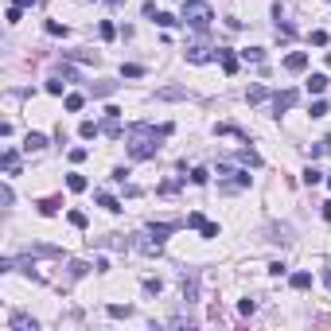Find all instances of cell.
I'll return each instance as SVG.
<instances>
[{"instance_id":"bcb514c9","label":"cell","mask_w":331,"mask_h":331,"mask_svg":"<svg viewBox=\"0 0 331 331\" xmlns=\"http://www.w3.org/2000/svg\"><path fill=\"white\" fill-rule=\"evenodd\" d=\"M323 152H331V140H323Z\"/></svg>"},{"instance_id":"52a82bcc","label":"cell","mask_w":331,"mask_h":331,"mask_svg":"<svg viewBox=\"0 0 331 331\" xmlns=\"http://www.w3.org/2000/svg\"><path fill=\"white\" fill-rule=\"evenodd\" d=\"M0 164H4V172H8V176H20V156H16V148H4Z\"/></svg>"},{"instance_id":"484cf974","label":"cell","mask_w":331,"mask_h":331,"mask_svg":"<svg viewBox=\"0 0 331 331\" xmlns=\"http://www.w3.org/2000/svg\"><path fill=\"white\" fill-rule=\"evenodd\" d=\"M241 59H250V62H265V51H261V47H245V51H241Z\"/></svg>"},{"instance_id":"44dd1931","label":"cell","mask_w":331,"mask_h":331,"mask_svg":"<svg viewBox=\"0 0 331 331\" xmlns=\"http://www.w3.org/2000/svg\"><path fill=\"white\" fill-rule=\"evenodd\" d=\"M98 207H106V211H121V203L109 195V191H98Z\"/></svg>"},{"instance_id":"d590c367","label":"cell","mask_w":331,"mask_h":331,"mask_svg":"<svg viewBox=\"0 0 331 331\" xmlns=\"http://www.w3.org/2000/svg\"><path fill=\"white\" fill-rule=\"evenodd\" d=\"M269 273H273V277H285V273H288V265H285V261H273V265H269Z\"/></svg>"},{"instance_id":"4dcf8cb0","label":"cell","mask_w":331,"mask_h":331,"mask_svg":"<svg viewBox=\"0 0 331 331\" xmlns=\"http://www.w3.org/2000/svg\"><path fill=\"white\" fill-rule=\"evenodd\" d=\"M308 113H312V117H327V113H331V106H327V102H316V106L308 109Z\"/></svg>"},{"instance_id":"8fae6325","label":"cell","mask_w":331,"mask_h":331,"mask_svg":"<svg viewBox=\"0 0 331 331\" xmlns=\"http://www.w3.org/2000/svg\"><path fill=\"white\" fill-rule=\"evenodd\" d=\"M218 59H222V70H226V74H234V70H238V59H234V51H230V47H218Z\"/></svg>"},{"instance_id":"836d02e7","label":"cell","mask_w":331,"mask_h":331,"mask_svg":"<svg viewBox=\"0 0 331 331\" xmlns=\"http://www.w3.org/2000/svg\"><path fill=\"white\" fill-rule=\"evenodd\" d=\"M86 269H90L86 261H70V277H86Z\"/></svg>"},{"instance_id":"ba28073f","label":"cell","mask_w":331,"mask_h":331,"mask_svg":"<svg viewBox=\"0 0 331 331\" xmlns=\"http://www.w3.org/2000/svg\"><path fill=\"white\" fill-rule=\"evenodd\" d=\"M304 66H308V55H304V51H292V55L285 59V70H292V74L304 70Z\"/></svg>"},{"instance_id":"603a6c76","label":"cell","mask_w":331,"mask_h":331,"mask_svg":"<svg viewBox=\"0 0 331 331\" xmlns=\"http://www.w3.org/2000/svg\"><path fill=\"white\" fill-rule=\"evenodd\" d=\"M66 59H78V62H98V55L94 51H62Z\"/></svg>"},{"instance_id":"9a60e30c","label":"cell","mask_w":331,"mask_h":331,"mask_svg":"<svg viewBox=\"0 0 331 331\" xmlns=\"http://www.w3.org/2000/svg\"><path fill=\"white\" fill-rule=\"evenodd\" d=\"M304 86H308V94H323V90H327V74H312Z\"/></svg>"},{"instance_id":"4316f807","label":"cell","mask_w":331,"mask_h":331,"mask_svg":"<svg viewBox=\"0 0 331 331\" xmlns=\"http://www.w3.org/2000/svg\"><path fill=\"white\" fill-rule=\"evenodd\" d=\"M319 180H323V172H319V168H304V183H308V187H316Z\"/></svg>"},{"instance_id":"d6986e66","label":"cell","mask_w":331,"mask_h":331,"mask_svg":"<svg viewBox=\"0 0 331 331\" xmlns=\"http://www.w3.org/2000/svg\"><path fill=\"white\" fill-rule=\"evenodd\" d=\"M78 133L86 136V140H94V136H102V125H98V121H82V125H78Z\"/></svg>"},{"instance_id":"7dc6e473","label":"cell","mask_w":331,"mask_h":331,"mask_svg":"<svg viewBox=\"0 0 331 331\" xmlns=\"http://www.w3.org/2000/svg\"><path fill=\"white\" fill-rule=\"evenodd\" d=\"M109 4H125V0H109Z\"/></svg>"},{"instance_id":"277c9868","label":"cell","mask_w":331,"mask_h":331,"mask_svg":"<svg viewBox=\"0 0 331 331\" xmlns=\"http://www.w3.org/2000/svg\"><path fill=\"white\" fill-rule=\"evenodd\" d=\"M250 180H254L250 172H234V176L222 183V191H241V187H250Z\"/></svg>"},{"instance_id":"b9f144b4","label":"cell","mask_w":331,"mask_h":331,"mask_svg":"<svg viewBox=\"0 0 331 331\" xmlns=\"http://www.w3.org/2000/svg\"><path fill=\"white\" fill-rule=\"evenodd\" d=\"M47 94H62V78H51V82H47Z\"/></svg>"},{"instance_id":"ab89813d","label":"cell","mask_w":331,"mask_h":331,"mask_svg":"<svg viewBox=\"0 0 331 331\" xmlns=\"http://www.w3.org/2000/svg\"><path fill=\"white\" fill-rule=\"evenodd\" d=\"M98 31H102V39H113V35H117V28H113L109 20H106V24H102V28H98Z\"/></svg>"},{"instance_id":"f6af8a7d","label":"cell","mask_w":331,"mask_h":331,"mask_svg":"<svg viewBox=\"0 0 331 331\" xmlns=\"http://www.w3.org/2000/svg\"><path fill=\"white\" fill-rule=\"evenodd\" d=\"M12 4H20V8H31V4H35V0H12Z\"/></svg>"},{"instance_id":"9c48e42d","label":"cell","mask_w":331,"mask_h":331,"mask_svg":"<svg viewBox=\"0 0 331 331\" xmlns=\"http://www.w3.org/2000/svg\"><path fill=\"white\" fill-rule=\"evenodd\" d=\"M156 98L160 102H180V98H187V90L183 86H164V90H156Z\"/></svg>"},{"instance_id":"ee69618b","label":"cell","mask_w":331,"mask_h":331,"mask_svg":"<svg viewBox=\"0 0 331 331\" xmlns=\"http://www.w3.org/2000/svg\"><path fill=\"white\" fill-rule=\"evenodd\" d=\"M319 214H323V218L331 222V203H323V207H319Z\"/></svg>"},{"instance_id":"ffe728a7","label":"cell","mask_w":331,"mask_h":331,"mask_svg":"<svg viewBox=\"0 0 331 331\" xmlns=\"http://www.w3.org/2000/svg\"><path fill=\"white\" fill-rule=\"evenodd\" d=\"M106 312H109L113 319H129V316H133V308H129V304H109Z\"/></svg>"},{"instance_id":"8d00e7d4","label":"cell","mask_w":331,"mask_h":331,"mask_svg":"<svg viewBox=\"0 0 331 331\" xmlns=\"http://www.w3.org/2000/svg\"><path fill=\"white\" fill-rule=\"evenodd\" d=\"M20 12H24V8H20V4H12V8L4 12V16H8V24H20Z\"/></svg>"},{"instance_id":"5b68a950","label":"cell","mask_w":331,"mask_h":331,"mask_svg":"<svg viewBox=\"0 0 331 331\" xmlns=\"http://www.w3.org/2000/svg\"><path fill=\"white\" fill-rule=\"evenodd\" d=\"M183 300H187V304H195V300H199V273L183 277Z\"/></svg>"},{"instance_id":"681fc988","label":"cell","mask_w":331,"mask_h":331,"mask_svg":"<svg viewBox=\"0 0 331 331\" xmlns=\"http://www.w3.org/2000/svg\"><path fill=\"white\" fill-rule=\"evenodd\" d=\"M327 66H331V55H327Z\"/></svg>"},{"instance_id":"2e32d148","label":"cell","mask_w":331,"mask_h":331,"mask_svg":"<svg viewBox=\"0 0 331 331\" xmlns=\"http://www.w3.org/2000/svg\"><path fill=\"white\" fill-rule=\"evenodd\" d=\"M234 160H238V164H250V168H261V156H257L254 148H241L238 156H234Z\"/></svg>"},{"instance_id":"3957f363","label":"cell","mask_w":331,"mask_h":331,"mask_svg":"<svg viewBox=\"0 0 331 331\" xmlns=\"http://www.w3.org/2000/svg\"><path fill=\"white\" fill-rule=\"evenodd\" d=\"M180 226H183V222H148V234H152L156 241H164V238H172Z\"/></svg>"},{"instance_id":"83f0119b","label":"cell","mask_w":331,"mask_h":331,"mask_svg":"<svg viewBox=\"0 0 331 331\" xmlns=\"http://www.w3.org/2000/svg\"><path fill=\"white\" fill-rule=\"evenodd\" d=\"M121 74H125V78H144V66H136V62H125V66H121Z\"/></svg>"},{"instance_id":"4fadbf2b","label":"cell","mask_w":331,"mask_h":331,"mask_svg":"<svg viewBox=\"0 0 331 331\" xmlns=\"http://www.w3.org/2000/svg\"><path fill=\"white\" fill-rule=\"evenodd\" d=\"M28 254H35V257H62V250H59V245H43V241H35Z\"/></svg>"},{"instance_id":"d4e9b609","label":"cell","mask_w":331,"mask_h":331,"mask_svg":"<svg viewBox=\"0 0 331 331\" xmlns=\"http://www.w3.org/2000/svg\"><path fill=\"white\" fill-rule=\"evenodd\" d=\"M292 288H312V273H292Z\"/></svg>"},{"instance_id":"e0dca14e","label":"cell","mask_w":331,"mask_h":331,"mask_svg":"<svg viewBox=\"0 0 331 331\" xmlns=\"http://www.w3.org/2000/svg\"><path fill=\"white\" fill-rule=\"evenodd\" d=\"M117 86L121 82H98V86H90V94L94 98H109V94H117Z\"/></svg>"},{"instance_id":"60d3db41","label":"cell","mask_w":331,"mask_h":331,"mask_svg":"<svg viewBox=\"0 0 331 331\" xmlns=\"http://www.w3.org/2000/svg\"><path fill=\"white\" fill-rule=\"evenodd\" d=\"M203 238H218V226H214V222H203Z\"/></svg>"},{"instance_id":"1f68e13d","label":"cell","mask_w":331,"mask_h":331,"mask_svg":"<svg viewBox=\"0 0 331 331\" xmlns=\"http://www.w3.org/2000/svg\"><path fill=\"white\" fill-rule=\"evenodd\" d=\"M47 31H51V35H66V24H59V20H47Z\"/></svg>"},{"instance_id":"e575fe53","label":"cell","mask_w":331,"mask_h":331,"mask_svg":"<svg viewBox=\"0 0 331 331\" xmlns=\"http://www.w3.org/2000/svg\"><path fill=\"white\" fill-rule=\"evenodd\" d=\"M183 226H195V230H203V214H187V218H183Z\"/></svg>"},{"instance_id":"7bdbcfd3","label":"cell","mask_w":331,"mask_h":331,"mask_svg":"<svg viewBox=\"0 0 331 331\" xmlns=\"http://www.w3.org/2000/svg\"><path fill=\"white\" fill-rule=\"evenodd\" d=\"M86 156H90V152H86V148H70V160H74V164H82Z\"/></svg>"},{"instance_id":"5bb4252c","label":"cell","mask_w":331,"mask_h":331,"mask_svg":"<svg viewBox=\"0 0 331 331\" xmlns=\"http://www.w3.org/2000/svg\"><path fill=\"white\" fill-rule=\"evenodd\" d=\"M265 98H269V90H265V86H261V82H257V86H250V90H245V102H250V106H257V102H265Z\"/></svg>"},{"instance_id":"7a4b0ae2","label":"cell","mask_w":331,"mask_h":331,"mask_svg":"<svg viewBox=\"0 0 331 331\" xmlns=\"http://www.w3.org/2000/svg\"><path fill=\"white\" fill-rule=\"evenodd\" d=\"M211 20H214L211 4H203V0H183V24H191L195 31H207Z\"/></svg>"},{"instance_id":"c3c4849f","label":"cell","mask_w":331,"mask_h":331,"mask_svg":"<svg viewBox=\"0 0 331 331\" xmlns=\"http://www.w3.org/2000/svg\"><path fill=\"white\" fill-rule=\"evenodd\" d=\"M327 187H331V172H327Z\"/></svg>"},{"instance_id":"cb8c5ba5","label":"cell","mask_w":331,"mask_h":331,"mask_svg":"<svg viewBox=\"0 0 331 331\" xmlns=\"http://www.w3.org/2000/svg\"><path fill=\"white\" fill-rule=\"evenodd\" d=\"M66 187H70V191H86V176L70 172V176H66Z\"/></svg>"},{"instance_id":"7402d4cb","label":"cell","mask_w":331,"mask_h":331,"mask_svg":"<svg viewBox=\"0 0 331 331\" xmlns=\"http://www.w3.org/2000/svg\"><path fill=\"white\" fill-rule=\"evenodd\" d=\"M82 106H86V98H82V94H66V113H78Z\"/></svg>"},{"instance_id":"ac0fdd59","label":"cell","mask_w":331,"mask_h":331,"mask_svg":"<svg viewBox=\"0 0 331 331\" xmlns=\"http://www.w3.org/2000/svg\"><path fill=\"white\" fill-rule=\"evenodd\" d=\"M24 148H28V152H39V148H47V136H43V133H28Z\"/></svg>"},{"instance_id":"f35d334b","label":"cell","mask_w":331,"mask_h":331,"mask_svg":"<svg viewBox=\"0 0 331 331\" xmlns=\"http://www.w3.org/2000/svg\"><path fill=\"white\" fill-rule=\"evenodd\" d=\"M70 222H74L78 230H86V214H82V211H70Z\"/></svg>"},{"instance_id":"30bf717a","label":"cell","mask_w":331,"mask_h":331,"mask_svg":"<svg viewBox=\"0 0 331 331\" xmlns=\"http://www.w3.org/2000/svg\"><path fill=\"white\" fill-rule=\"evenodd\" d=\"M12 327L16 331H39V323H35L31 316H24V312H16V316H12Z\"/></svg>"},{"instance_id":"6da1fadb","label":"cell","mask_w":331,"mask_h":331,"mask_svg":"<svg viewBox=\"0 0 331 331\" xmlns=\"http://www.w3.org/2000/svg\"><path fill=\"white\" fill-rule=\"evenodd\" d=\"M164 136H172V125H148V121H140V125H133L129 129V156L133 160H152L156 152H160V140Z\"/></svg>"},{"instance_id":"d6a6232c","label":"cell","mask_w":331,"mask_h":331,"mask_svg":"<svg viewBox=\"0 0 331 331\" xmlns=\"http://www.w3.org/2000/svg\"><path fill=\"white\" fill-rule=\"evenodd\" d=\"M55 207H59V199H43V203H39V214H55Z\"/></svg>"},{"instance_id":"74e56055","label":"cell","mask_w":331,"mask_h":331,"mask_svg":"<svg viewBox=\"0 0 331 331\" xmlns=\"http://www.w3.org/2000/svg\"><path fill=\"white\" fill-rule=\"evenodd\" d=\"M160 288H164L160 281H144V292H148V296H160Z\"/></svg>"},{"instance_id":"f1b7e54d","label":"cell","mask_w":331,"mask_h":331,"mask_svg":"<svg viewBox=\"0 0 331 331\" xmlns=\"http://www.w3.org/2000/svg\"><path fill=\"white\" fill-rule=\"evenodd\" d=\"M207 180H211V172H207V168H191V183H195V187H203Z\"/></svg>"},{"instance_id":"7c38bea8","label":"cell","mask_w":331,"mask_h":331,"mask_svg":"<svg viewBox=\"0 0 331 331\" xmlns=\"http://www.w3.org/2000/svg\"><path fill=\"white\" fill-rule=\"evenodd\" d=\"M187 59H191V62H207V59H211V47L191 43V47H187Z\"/></svg>"},{"instance_id":"8992f818","label":"cell","mask_w":331,"mask_h":331,"mask_svg":"<svg viewBox=\"0 0 331 331\" xmlns=\"http://www.w3.org/2000/svg\"><path fill=\"white\" fill-rule=\"evenodd\" d=\"M292 106H296V90H281L273 98V109H277V113H285V109H292Z\"/></svg>"},{"instance_id":"f546056e","label":"cell","mask_w":331,"mask_h":331,"mask_svg":"<svg viewBox=\"0 0 331 331\" xmlns=\"http://www.w3.org/2000/svg\"><path fill=\"white\" fill-rule=\"evenodd\" d=\"M156 24H160V28H176L180 20H176V16H172V12H160V16H156Z\"/></svg>"}]
</instances>
